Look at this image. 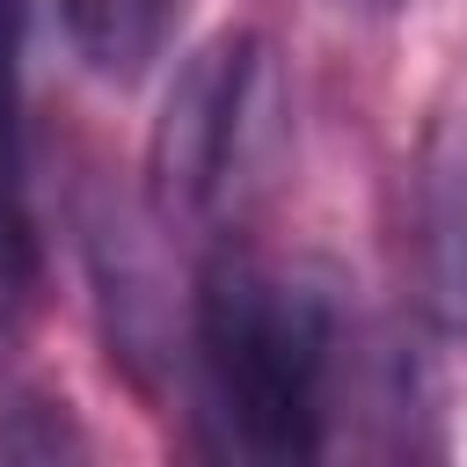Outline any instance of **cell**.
<instances>
[{
    "label": "cell",
    "mask_w": 467,
    "mask_h": 467,
    "mask_svg": "<svg viewBox=\"0 0 467 467\" xmlns=\"http://www.w3.org/2000/svg\"><path fill=\"white\" fill-rule=\"evenodd\" d=\"M372 7H394V0H372Z\"/></svg>",
    "instance_id": "cell-6"
},
{
    "label": "cell",
    "mask_w": 467,
    "mask_h": 467,
    "mask_svg": "<svg viewBox=\"0 0 467 467\" xmlns=\"http://www.w3.org/2000/svg\"><path fill=\"white\" fill-rule=\"evenodd\" d=\"M15 44H22V15L15 0H0V321L22 314L36 299V226H29V190H22V80H15Z\"/></svg>",
    "instance_id": "cell-4"
},
{
    "label": "cell",
    "mask_w": 467,
    "mask_h": 467,
    "mask_svg": "<svg viewBox=\"0 0 467 467\" xmlns=\"http://www.w3.org/2000/svg\"><path fill=\"white\" fill-rule=\"evenodd\" d=\"M58 15H66L73 51L88 58V73L131 88V80L153 73L161 51L175 44L190 0H58Z\"/></svg>",
    "instance_id": "cell-5"
},
{
    "label": "cell",
    "mask_w": 467,
    "mask_h": 467,
    "mask_svg": "<svg viewBox=\"0 0 467 467\" xmlns=\"http://www.w3.org/2000/svg\"><path fill=\"white\" fill-rule=\"evenodd\" d=\"M204 401L234 452L292 467L328 445L336 314L314 285L285 277L248 248H219L190 306Z\"/></svg>",
    "instance_id": "cell-1"
},
{
    "label": "cell",
    "mask_w": 467,
    "mask_h": 467,
    "mask_svg": "<svg viewBox=\"0 0 467 467\" xmlns=\"http://www.w3.org/2000/svg\"><path fill=\"white\" fill-rule=\"evenodd\" d=\"M416 241H423V277L431 306L445 328L467 336V131H438L423 153V190H416Z\"/></svg>",
    "instance_id": "cell-3"
},
{
    "label": "cell",
    "mask_w": 467,
    "mask_h": 467,
    "mask_svg": "<svg viewBox=\"0 0 467 467\" xmlns=\"http://www.w3.org/2000/svg\"><path fill=\"white\" fill-rule=\"evenodd\" d=\"M285 146V88H277V58L263 36L234 29L212 36L168 88L161 124H153V153H146V190L161 226H226L241 219L277 168Z\"/></svg>",
    "instance_id": "cell-2"
}]
</instances>
